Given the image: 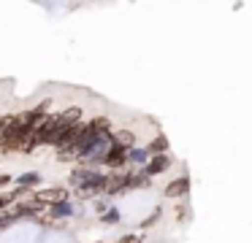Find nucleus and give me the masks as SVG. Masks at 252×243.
Listing matches in <instances>:
<instances>
[{
  "label": "nucleus",
  "mask_w": 252,
  "mask_h": 243,
  "mask_svg": "<svg viewBox=\"0 0 252 243\" xmlns=\"http://www.w3.org/2000/svg\"><path fill=\"white\" fill-rule=\"evenodd\" d=\"M133 187V176H127V173H114V176H109V184H106V194H117L122 192V189Z\"/></svg>",
  "instance_id": "1"
},
{
  "label": "nucleus",
  "mask_w": 252,
  "mask_h": 243,
  "mask_svg": "<svg viewBox=\"0 0 252 243\" xmlns=\"http://www.w3.org/2000/svg\"><path fill=\"white\" fill-rule=\"evenodd\" d=\"M65 197H68V192L65 189H46V192H38L35 194V200H38L41 205H57V203H65Z\"/></svg>",
  "instance_id": "2"
},
{
  "label": "nucleus",
  "mask_w": 252,
  "mask_h": 243,
  "mask_svg": "<svg viewBox=\"0 0 252 243\" xmlns=\"http://www.w3.org/2000/svg\"><path fill=\"white\" fill-rule=\"evenodd\" d=\"M127 157H130V151L114 143V146H111V151H109V157H106V165H109V167H122Z\"/></svg>",
  "instance_id": "3"
},
{
  "label": "nucleus",
  "mask_w": 252,
  "mask_h": 243,
  "mask_svg": "<svg viewBox=\"0 0 252 243\" xmlns=\"http://www.w3.org/2000/svg\"><path fill=\"white\" fill-rule=\"evenodd\" d=\"M187 189H190V178L182 176V178H176V181H171L168 187H165V194H168V197H182V194H187Z\"/></svg>",
  "instance_id": "4"
},
{
  "label": "nucleus",
  "mask_w": 252,
  "mask_h": 243,
  "mask_svg": "<svg viewBox=\"0 0 252 243\" xmlns=\"http://www.w3.org/2000/svg\"><path fill=\"white\" fill-rule=\"evenodd\" d=\"M168 165H171V160L165 154H160V157H155V160H149V165H147V176H158V173H165L168 170Z\"/></svg>",
  "instance_id": "5"
},
{
  "label": "nucleus",
  "mask_w": 252,
  "mask_h": 243,
  "mask_svg": "<svg viewBox=\"0 0 252 243\" xmlns=\"http://www.w3.org/2000/svg\"><path fill=\"white\" fill-rule=\"evenodd\" d=\"M114 143L130 151L133 146H136V138H133V133H130V130H117V133H114Z\"/></svg>",
  "instance_id": "6"
},
{
  "label": "nucleus",
  "mask_w": 252,
  "mask_h": 243,
  "mask_svg": "<svg viewBox=\"0 0 252 243\" xmlns=\"http://www.w3.org/2000/svg\"><path fill=\"white\" fill-rule=\"evenodd\" d=\"M165 149H168V138H165V135H158V138L149 143V154H155V157L165 154Z\"/></svg>",
  "instance_id": "7"
},
{
  "label": "nucleus",
  "mask_w": 252,
  "mask_h": 243,
  "mask_svg": "<svg viewBox=\"0 0 252 243\" xmlns=\"http://www.w3.org/2000/svg\"><path fill=\"white\" fill-rule=\"evenodd\" d=\"M49 214L52 216H71L73 208L68 203H57V205H49Z\"/></svg>",
  "instance_id": "8"
},
{
  "label": "nucleus",
  "mask_w": 252,
  "mask_h": 243,
  "mask_svg": "<svg viewBox=\"0 0 252 243\" xmlns=\"http://www.w3.org/2000/svg\"><path fill=\"white\" fill-rule=\"evenodd\" d=\"M127 160H133L136 165H144V162L149 160V151H144V149H130V157H127ZM147 165H149V162H147Z\"/></svg>",
  "instance_id": "9"
},
{
  "label": "nucleus",
  "mask_w": 252,
  "mask_h": 243,
  "mask_svg": "<svg viewBox=\"0 0 252 243\" xmlns=\"http://www.w3.org/2000/svg\"><path fill=\"white\" fill-rule=\"evenodd\" d=\"M19 184H22V187H33V184H38V173H25V176H19Z\"/></svg>",
  "instance_id": "10"
},
{
  "label": "nucleus",
  "mask_w": 252,
  "mask_h": 243,
  "mask_svg": "<svg viewBox=\"0 0 252 243\" xmlns=\"http://www.w3.org/2000/svg\"><path fill=\"white\" fill-rule=\"evenodd\" d=\"M103 221H106V224H114V221H120V214H117L114 208L106 211V214H103Z\"/></svg>",
  "instance_id": "11"
},
{
  "label": "nucleus",
  "mask_w": 252,
  "mask_h": 243,
  "mask_svg": "<svg viewBox=\"0 0 252 243\" xmlns=\"http://www.w3.org/2000/svg\"><path fill=\"white\" fill-rule=\"evenodd\" d=\"M14 197H17V194H0V208H6V205L11 203Z\"/></svg>",
  "instance_id": "12"
},
{
  "label": "nucleus",
  "mask_w": 252,
  "mask_h": 243,
  "mask_svg": "<svg viewBox=\"0 0 252 243\" xmlns=\"http://www.w3.org/2000/svg\"><path fill=\"white\" fill-rule=\"evenodd\" d=\"M120 243H141V241H138V235H127V238H122Z\"/></svg>",
  "instance_id": "13"
},
{
  "label": "nucleus",
  "mask_w": 252,
  "mask_h": 243,
  "mask_svg": "<svg viewBox=\"0 0 252 243\" xmlns=\"http://www.w3.org/2000/svg\"><path fill=\"white\" fill-rule=\"evenodd\" d=\"M8 181H11V178H8V176H0V187H6Z\"/></svg>",
  "instance_id": "14"
},
{
  "label": "nucleus",
  "mask_w": 252,
  "mask_h": 243,
  "mask_svg": "<svg viewBox=\"0 0 252 243\" xmlns=\"http://www.w3.org/2000/svg\"><path fill=\"white\" fill-rule=\"evenodd\" d=\"M3 127H6V122H3V119H0V133H3Z\"/></svg>",
  "instance_id": "15"
}]
</instances>
